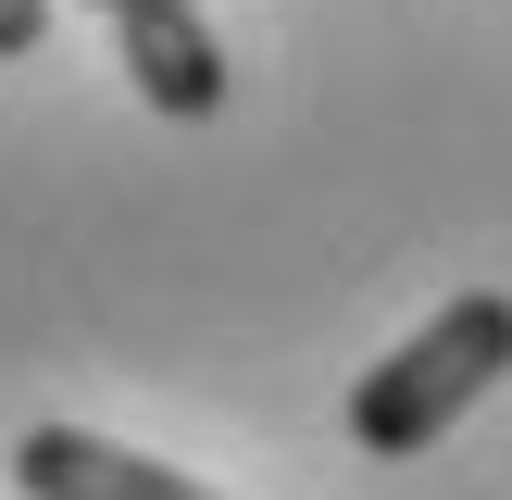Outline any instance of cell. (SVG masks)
I'll return each mask as SVG.
<instances>
[{
  "instance_id": "6da1fadb",
  "label": "cell",
  "mask_w": 512,
  "mask_h": 500,
  "mask_svg": "<svg viewBox=\"0 0 512 500\" xmlns=\"http://www.w3.org/2000/svg\"><path fill=\"white\" fill-rule=\"evenodd\" d=\"M500 375H512V300L500 288H463V300H438V313L350 388V438H363L375 463H413V450H438Z\"/></svg>"
},
{
  "instance_id": "3957f363",
  "label": "cell",
  "mask_w": 512,
  "mask_h": 500,
  "mask_svg": "<svg viewBox=\"0 0 512 500\" xmlns=\"http://www.w3.org/2000/svg\"><path fill=\"white\" fill-rule=\"evenodd\" d=\"M13 488L25 500H213L200 475L150 463V450H113V438H88V425H25L13 438Z\"/></svg>"
},
{
  "instance_id": "5b68a950",
  "label": "cell",
  "mask_w": 512,
  "mask_h": 500,
  "mask_svg": "<svg viewBox=\"0 0 512 500\" xmlns=\"http://www.w3.org/2000/svg\"><path fill=\"white\" fill-rule=\"evenodd\" d=\"M100 13H113V0H100Z\"/></svg>"
},
{
  "instance_id": "277c9868",
  "label": "cell",
  "mask_w": 512,
  "mask_h": 500,
  "mask_svg": "<svg viewBox=\"0 0 512 500\" xmlns=\"http://www.w3.org/2000/svg\"><path fill=\"white\" fill-rule=\"evenodd\" d=\"M38 38H50V0H0V63H25Z\"/></svg>"
},
{
  "instance_id": "7a4b0ae2",
  "label": "cell",
  "mask_w": 512,
  "mask_h": 500,
  "mask_svg": "<svg viewBox=\"0 0 512 500\" xmlns=\"http://www.w3.org/2000/svg\"><path fill=\"white\" fill-rule=\"evenodd\" d=\"M113 50H125L150 113H175V125L225 113V50L200 25V0H113Z\"/></svg>"
}]
</instances>
